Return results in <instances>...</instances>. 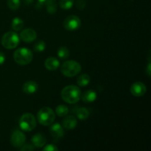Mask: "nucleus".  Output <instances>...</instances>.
<instances>
[{"label":"nucleus","mask_w":151,"mask_h":151,"mask_svg":"<svg viewBox=\"0 0 151 151\" xmlns=\"http://www.w3.org/2000/svg\"><path fill=\"white\" fill-rule=\"evenodd\" d=\"M31 141H32L34 147H38V148H41V147H44L46 145V142H47L46 137L41 134H37L35 135H34L32 137V140Z\"/></svg>","instance_id":"2eb2a0df"},{"label":"nucleus","mask_w":151,"mask_h":151,"mask_svg":"<svg viewBox=\"0 0 151 151\" xmlns=\"http://www.w3.org/2000/svg\"><path fill=\"white\" fill-rule=\"evenodd\" d=\"M20 38L15 32H7L3 35L1 42L3 47L7 50L15 49L19 44Z\"/></svg>","instance_id":"39448f33"},{"label":"nucleus","mask_w":151,"mask_h":151,"mask_svg":"<svg viewBox=\"0 0 151 151\" xmlns=\"http://www.w3.org/2000/svg\"><path fill=\"white\" fill-rule=\"evenodd\" d=\"M21 4V0H7V6L12 10L19 9Z\"/></svg>","instance_id":"5701e85b"},{"label":"nucleus","mask_w":151,"mask_h":151,"mask_svg":"<svg viewBox=\"0 0 151 151\" xmlns=\"http://www.w3.org/2000/svg\"><path fill=\"white\" fill-rule=\"evenodd\" d=\"M22 90L25 94H35L38 90V85L35 81H29L25 83L22 87Z\"/></svg>","instance_id":"f8f14e48"},{"label":"nucleus","mask_w":151,"mask_h":151,"mask_svg":"<svg viewBox=\"0 0 151 151\" xmlns=\"http://www.w3.org/2000/svg\"><path fill=\"white\" fill-rule=\"evenodd\" d=\"M47 12L50 14H54L55 13L57 10V6H56L55 2L54 0H50L47 4Z\"/></svg>","instance_id":"b1692460"},{"label":"nucleus","mask_w":151,"mask_h":151,"mask_svg":"<svg viewBox=\"0 0 151 151\" xmlns=\"http://www.w3.org/2000/svg\"><path fill=\"white\" fill-rule=\"evenodd\" d=\"M146 72H147V75L150 77V62H149L148 65H147V69H146Z\"/></svg>","instance_id":"7c9ffc66"},{"label":"nucleus","mask_w":151,"mask_h":151,"mask_svg":"<svg viewBox=\"0 0 151 151\" xmlns=\"http://www.w3.org/2000/svg\"><path fill=\"white\" fill-rule=\"evenodd\" d=\"M37 119L40 124L44 126H49L54 122L55 113L50 107H43L37 114Z\"/></svg>","instance_id":"7ed1b4c3"},{"label":"nucleus","mask_w":151,"mask_h":151,"mask_svg":"<svg viewBox=\"0 0 151 151\" xmlns=\"http://www.w3.org/2000/svg\"><path fill=\"white\" fill-rule=\"evenodd\" d=\"M13 59L16 63L22 65V66H24V65H27L32 62V59H33V54L29 49L22 47L14 52Z\"/></svg>","instance_id":"f03ea898"},{"label":"nucleus","mask_w":151,"mask_h":151,"mask_svg":"<svg viewBox=\"0 0 151 151\" xmlns=\"http://www.w3.org/2000/svg\"><path fill=\"white\" fill-rule=\"evenodd\" d=\"M34 51L36 52H42L46 49V43L43 41H39L34 46Z\"/></svg>","instance_id":"393cba45"},{"label":"nucleus","mask_w":151,"mask_h":151,"mask_svg":"<svg viewBox=\"0 0 151 151\" xmlns=\"http://www.w3.org/2000/svg\"><path fill=\"white\" fill-rule=\"evenodd\" d=\"M76 6L79 10H83L86 7V2L84 0H78L76 2Z\"/></svg>","instance_id":"c85d7f7f"},{"label":"nucleus","mask_w":151,"mask_h":151,"mask_svg":"<svg viewBox=\"0 0 151 151\" xmlns=\"http://www.w3.org/2000/svg\"><path fill=\"white\" fill-rule=\"evenodd\" d=\"M60 96L62 100L66 103L75 104L81 100V91L78 86L75 85H69L62 89Z\"/></svg>","instance_id":"f257e3e1"},{"label":"nucleus","mask_w":151,"mask_h":151,"mask_svg":"<svg viewBox=\"0 0 151 151\" xmlns=\"http://www.w3.org/2000/svg\"><path fill=\"white\" fill-rule=\"evenodd\" d=\"M19 38L22 41L26 43H30L35 41L37 38V33L33 29L27 28L21 32Z\"/></svg>","instance_id":"9d476101"},{"label":"nucleus","mask_w":151,"mask_h":151,"mask_svg":"<svg viewBox=\"0 0 151 151\" xmlns=\"http://www.w3.org/2000/svg\"><path fill=\"white\" fill-rule=\"evenodd\" d=\"M131 93L134 97H142L147 91V87L143 83L136 82L133 83L131 86Z\"/></svg>","instance_id":"1a4fd4ad"},{"label":"nucleus","mask_w":151,"mask_h":151,"mask_svg":"<svg viewBox=\"0 0 151 151\" xmlns=\"http://www.w3.org/2000/svg\"><path fill=\"white\" fill-rule=\"evenodd\" d=\"M35 149V147H34L33 145L31 144H27L24 145V144L22 147H20V150L21 151H30V150H33Z\"/></svg>","instance_id":"a878e982"},{"label":"nucleus","mask_w":151,"mask_h":151,"mask_svg":"<svg viewBox=\"0 0 151 151\" xmlns=\"http://www.w3.org/2000/svg\"><path fill=\"white\" fill-rule=\"evenodd\" d=\"M12 29L15 31H19L23 28L24 22L20 18H15L13 19L11 24Z\"/></svg>","instance_id":"a211bd4d"},{"label":"nucleus","mask_w":151,"mask_h":151,"mask_svg":"<svg viewBox=\"0 0 151 151\" xmlns=\"http://www.w3.org/2000/svg\"><path fill=\"white\" fill-rule=\"evenodd\" d=\"M34 0H24V2H25V4H30Z\"/></svg>","instance_id":"2f4dec72"},{"label":"nucleus","mask_w":151,"mask_h":151,"mask_svg":"<svg viewBox=\"0 0 151 151\" xmlns=\"http://www.w3.org/2000/svg\"><path fill=\"white\" fill-rule=\"evenodd\" d=\"M97 97V94L94 90H88L85 91L84 94L82 95V100L84 103H90L95 101Z\"/></svg>","instance_id":"dca6fc26"},{"label":"nucleus","mask_w":151,"mask_h":151,"mask_svg":"<svg viewBox=\"0 0 151 151\" xmlns=\"http://www.w3.org/2000/svg\"><path fill=\"white\" fill-rule=\"evenodd\" d=\"M50 0H38V2L36 4V8L41 9L44 5H46Z\"/></svg>","instance_id":"cd10ccee"},{"label":"nucleus","mask_w":151,"mask_h":151,"mask_svg":"<svg viewBox=\"0 0 151 151\" xmlns=\"http://www.w3.org/2000/svg\"><path fill=\"white\" fill-rule=\"evenodd\" d=\"M45 146V145H44ZM44 151H58V148L57 147V146H55V145H47L45 147L43 148Z\"/></svg>","instance_id":"bb28decb"},{"label":"nucleus","mask_w":151,"mask_h":151,"mask_svg":"<svg viewBox=\"0 0 151 151\" xmlns=\"http://www.w3.org/2000/svg\"><path fill=\"white\" fill-rule=\"evenodd\" d=\"M81 69H82L81 65L78 62L70 60L65 61L62 64L60 67V72L64 76L72 78L78 75L81 72Z\"/></svg>","instance_id":"20e7f679"},{"label":"nucleus","mask_w":151,"mask_h":151,"mask_svg":"<svg viewBox=\"0 0 151 151\" xmlns=\"http://www.w3.org/2000/svg\"><path fill=\"white\" fill-rule=\"evenodd\" d=\"M36 119L30 113L24 114L19 119V127L24 131H32L36 127Z\"/></svg>","instance_id":"423d86ee"},{"label":"nucleus","mask_w":151,"mask_h":151,"mask_svg":"<svg viewBox=\"0 0 151 151\" xmlns=\"http://www.w3.org/2000/svg\"><path fill=\"white\" fill-rule=\"evenodd\" d=\"M46 69L49 71H55L60 66V62L57 58L54 57H49L44 62Z\"/></svg>","instance_id":"4468645a"},{"label":"nucleus","mask_w":151,"mask_h":151,"mask_svg":"<svg viewBox=\"0 0 151 151\" xmlns=\"http://www.w3.org/2000/svg\"><path fill=\"white\" fill-rule=\"evenodd\" d=\"M5 61V55L0 52V65H2Z\"/></svg>","instance_id":"c756f323"},{"label":"nucleus","mask_w":151,"mask_h":151,"mask_svg":"<svg viewBox=\"0 0 151 151\" xmlns=\"http://www.w3.org/2000/svg\"><path fill=\"white\" fill-rule=\"evenodd\" d=\"M50 132L52 137L55 139H60L64 136V131L59 123H55L50 127Z\"/></svg>","instance_id":"9b49d317"},{"label":"nucleus","mask_w":151,"mask_h":151,"mask_svg":"<svg viewBox=\"0 0 151 151\" xmlns=\"http://www.w3.org/2000/svg\"><path fill=\"white\" fill-rule=\"evenodd\" d=\"M63 27L69 31H74L79 29L81 26V20L78 16L71 15L66 18L63 23Z\"/></svg>","instance_id":"0eeeda50"},{"label":"nucleus","mask_w":151,"mask_h":151,"mask_svg":"<svg viewBox=\"0 0 151 151\" xmlns=\"http://www.w3.org/2000/svg\"><path fill=\"white\" fill-rule=\"evenodd\" d=\"M55 113L60 117L65 116L69 113V109H68L67 106H64V105H59L56 107Z\"/></svg>","instance_id":"aec40b11"},{"label":"nucleus","mask_w":151,"mask_h":151,"mask_svg":"<svg viewBox=\"0 0 151 151\" xmlns=\"http://www.w3.org/2000/svg\"><path fill=\"white\" fill-rule=\"evenodd\" d=\"M60 7L63 10H69L72 8L74 4V0H60Z\"/></svg>","instance_id":"4be33fe9"},{"label":"nucleus","mask_w":151,"mask_h":151,"mask_svg":"<svg viewBox=\"0 0 151 151\" xmlns=\"http://www.w3.org/2000/svg\"><path fill=\"white\" fill-rule=\"evenodd\" d=\"M76 115L78 119H81V120H85L89 116V111L86 108L81 107L77 110Z\"/></svg>","instance_id":"6ab92c4d"},{"label":"nucleus","mask_w":151,"mask_h":151,"mask_svg":"<svg viewBox=\"0 0 151 151\" xmlns=\"http://www.w3.org/2000/svg\"><path fill=\"white\" fill-rule=\"evenodd\" d=\"M90 81H91V78L88 74H83L81 76L78 77L77 83L79 86L85 87L89 84Z\"/></svg>","instance_id":"f3484780"},{"label":"nucleus","mask_w":151,"mask_h":151,"mask_svg":"<svg viewBox=\"0 0 151 151\" xmlns=\"http://www.w3.org/2000/svg\"><path fill=\"white\" fill-rule=\"evenodd\" d=\"M57 54L60 59H66L70 55V52H69V49L66 47H61L58 50Z\"/></svg>","instance_id":"412c9836"},{"label":"nucleus","mask_w":151,"mask_h":151,"mask_svg":"<svg viewBox=\"0 0 151 151\" xmlns=\"http://www.w3.org/2000/svg\"><path fill=\"white\" fill-rule=\"evenodd\" d=\"M10 142H11V144L13 147L20 148L26 142V136L21 131L16 130L12 134Z\"/></svg>","instance_id":"6e6552de"},{"label":"nucleus","mask_w":151,"mask_h":151,"mask_svg":"<svg viewBox=\"0 0 151 151\" xmlns=\"http://www.w3.org/2000/svg\"><path fill=\"white\" fill-rule=\"evenodd\" d=\"M78 125V119L73 115L66 116L63 121V128L67 130H72L76 128Z\"/></svg>","instance_id":"ddd939ff"}]
</instances>
